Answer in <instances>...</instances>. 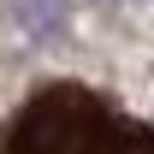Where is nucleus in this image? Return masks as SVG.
I'll list each match as a JSON object with an SVG mask.
<instances>
[{"label":"nucleus","instance_id":"nucleus-1","mask_svg":"<svg viewBox=\"0 0 154 154\" xmlns=\"http://www.w3.org/2000/svg\"><path fill=\"white\" fill-rule=\"evenodd\" d=\"M0 154H154V125L89 83H42L6 113Z\"/></svg>","mask_w":154,"mask_h":154}]
</instances>
